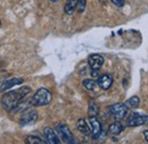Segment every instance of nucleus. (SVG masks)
<instances>
[{"label": "nucleus", "instance_id": "nucleus-1", "mask_svg": "<svg viewBox=\"0 0 148 144\" xmlns=\"http://www.w3.org/2000/svg\"><path fill=\"white\" fill-rule=\"evenodd\" d=\"M31 93V88L30 87H26V86H23L18 89L16 90H12V91H8L6 93L2 98H1V104H2V108L5 109L6 111H12L16 107H18L21 104V102L26 97V95H29Z\"/></svg>", "mask_w": 148, "mask_h": 144}, {"label": "nucleus", "instance_id": "nucleus-2", "mask_svg": "<svg viewBox=\"0 0 148 144\" xmlns=\"http://www.w3.org/2000/svg\"><path fill=\"white\" fill-rule=\"evenodd\" d=\"M53 100V95L47 88H40L30 100V104L33 107H43L48 105Z\"/></svg>", "mask_w": 148, "mask_h": 144}, {"label": "nucleus", "instance_id": "nucleus-3", "mask_svg": "<svg viewBox=\"0 0 148 144\" xmlns=\"http://www.w3.org/2000/svg\"><path fill=\"white\" fill-rule=\"evenodd\" d=\"M110 113L116 121H121L128 114V107L122 103H115L110 107Z\"/></svg>", "mask_w": 148, "mask_h": 144}, {"label": "nucleus", "instance_id": "nucleus-4", "mask_svg": "<svg viewBox=\"0 0 148 144\" xmlns=\"http://www.w3.org/2000/svg\"><path fill=\"white\" fill-rule=\"evenodd\" d=\"M127 125L129 127H137L141 125H147L148 126V116H144L137 112H131L128 117Z\"/></svg>", "mask_w": 148, "mask_h": 144}, {"label": "nucleus", "instance_id": "nucleus-5", "mask_svg": "<svg viewBox=\"0 0 148 144\" xmlns=\"http://www.w3.org/2000/svg\"><path fill=\"white\" fill-rule=\"evenodd\" d=\"M56 132L59 135V138L64 143H73V135L70 130V128L65 124H57L56 125Z\"/></svg>", "mask_w": 148, "mask_h": 144}, {"label": "nucleus", "instance_id": "nucleus-6", "mask_svg": "<svg viewBox=\"0 0 148 144\" xmlns=\"http://www.w3.org/2000/svg\"><path fill=\"white\" fill-rule=\"evenodd\" d=\"M38 119V112L36 110H26L22 118H21V125L22 126H27V125H32L37 121Z\"/></svg>", "mask_w": 148, "mask_h": 144}, {"label": "nucleus", "instance_id": "nucleus-7", "mask_svg": "<svg viewBox=\"0 0 148 144\" xmlns=\"http://www.w3.org/2000/svg\"><path fill=\"white\" fill-rule=\"evenodd\" d=\"M89 124H90V134L93 140L98 138L101 134V124L96 117H89Z\"/></svg>", "mask_w": 148, "mask_h": 144}, {"label": "nucleus", "instance_id": "nucleus-8", "mask_svg": "<svg viewBox=\"0 0 148 144\" xmlns=\"http://www.w3.org/2000/svg\"><path fill=\"white\" fill-rule=\"evenodd\" d=\"M88 64L92 70H100V68L104 64V58L101 55L92 54L88 57Z\"/></svg>", "mask_w": 148, "mask_h": 144}, {"label": "nucleus", "instance_id": "nucleus-9", "mask_svg": "<svg viewBox=\"0 0 148 144\" xmlns=\"http://www.w3.org/2000/svg\"><path fill=\"white\" fill-rule=\"evenodd\" d=\"M45 134V138L47 141V143L49 144H59L60 143V138L58 137V135L54 132V129H51L50 127H46L43 130Z\"/></svg>", "mask_w": 148, "mask_h": 144}, {"label": "nucleus", "instance_id": "nucleus-10", "mask_svg": "<svg viewBox=\"0 0 148 144\" xmlns=\"http://www.w3.org/2000/svg\"><path fill=\"white\" fill-rule=\"evenodd\" d=\"M23 79L22 78H12V79H8V80H6L5 82H2V85L0 86V93H3V91H6V90L10 89L12 87H14V86H17V85H21V84H23Z\"/></svg>", "mask_w": 148, "mask_h": 144}, {"label": "nucleus", "instance_id": "nucleus-11", "mask_svg": "<svg viewBox=\"0 0 148 144\" xmlns=\"http://www.w3.org/2000/svg\"><path fill=\"white\" fill-rule=\"evenodd\" d=\"M97 85L104 90L110 89L111 86L113 85V78H112V75H110V74H103V75H100L99 79H98Z\"/></svg>", "mask_w": 148, "mask_h": 144}, {"label": "nucleus", "instance_id": "nucleus-12", "mask_svg": "<svg viewBox=\"0 0 148 144\" xmlns=\"http://www.w3.org/2000/svg\"><path fill=\"white\" fill-rule=\"evenodd\" d=\"M76 128H77V130H79L81 134H83L84 136L90 135V127L88 125V123L86 121V119H80V120H77Z\"/></svg>", "mask_w": 148, "mask_h": 144}, {"label": "nucleus", "instance_id": "nucleus-13", "mask_svg": "<svg viewBox=\"0 0 148 144\" xmlns=\"http://www.w3.org/2000/svg\"><path fill=\"white\" fill-rule=\"evenodd\" d=\"M108 129H110V133L111 134H113V135H119V134H121L123 132L124 127H123V125L120 121H116V123H113Z\"/></svg>", "mask_w": 148, "mask_h": 144}, {"label": "nucleus", "instance_id": "nucleus-14", "mask_svg": "<svg viewBox=\"0 0 148 144\" xmlns=\"http://www.w3.org/2000/svg\"><path fill=\"white\" fill-rule=\"evenodd\" d=\"M76 9V0H66L64 10L67 15H72L74 13V10Z\"/></svg>", "mask_w": 148, "mask_h": 144}, {"label": "nucleus", "instance_id": "nucleus-15", "mask_svg": "<svg viewBox=\"0 0 148 144\" xmlns=\"http://www.w3.org/2000/svg\"><path fill=\"white\" fill-rule=\"evenodd\" d=\"M139 104H140V100H139L138 96H132V97H130L129 100L125 102V105L128 107V109H136Z\"/></svg>", "mask_w": 148, "mask_h": 144}, {"label": "nucleus", "instance_id": "nucleus-16", "mask_svg": "<svg viewBox=\"0 0 148 144\" xmlns=\"http://www.w3.org/2000/svg\"><path fill=\"white\" fill-rule=\"evenodd\" d=\"M27 144H45L46 142L45 141H42L40 137H38V136H29V137H26V141H25Z\"/></svg>", "mask_w": 148, "mask_h": 144}, {"label": "nucleus", "instance_id": "nucleus-17", "mask_svg": "<svg viewBox=\"0 0 148 144\" xmlns=\"http://www.w3.org/2000/svg\"><path fill=\"white\" fill-rule=\"evenodd\" d=\"M83 86L84 88L88 90H95L96 87H97V84L93 81V80H90V79H86L83 80Z\"/></svg>", "mask_w": 148, "mask_h": 144}, {"label": "nucleus", "instance_id": "nucleus-18", "mask_svg": "<svg viewBox=\"0 0 148 144\" xmlns=\"http://www.w3.org/2000/svg\"><path fill=\"white\" fill-rule=\"evenodd\" d=\"M98 112H99V110H98L97 104L91 102V103L89 104V117H97Z\"/></svg>", "mask_w": 148, "mask_h": 144}, {"label": "nucleus", "instance_id": "nucleus-19", "mask_svg": "<svg viewBox=\"0 0 148 144\" xmlns=\"http://www.w3.org/2000/svg\"><path fill=\"white\" fill-rule=\"evenodd\" d=\"M87 7V0H76V9L79 13H83Z\"/></svg>", "mask_w": 148, "mask_h": 144}, {"label": "nucleus", "instance_id": "nucleus-20", "mask_svg": "<svg viewBox=\"0 0 148 144\" xmlns=\"http://www.w3.org/2000/svg\"><path fill=\"white\" fill-rule=\"evenodd\" d=\"M112 2L116 6V7H123L125 3V0H112Z\"/></svg>", "mask_w": 148, "mask_h": 144}, {"label": "nucleus", "instance_id": "nucleus-21", "mask_svg": "<svg viewBox=\"0 0 148 144\" xmlns=\"http://www.w3.org/2000/svg\"><path fill=\"white\" fill-rule=\"evenodd\" d=\"M144 136H145L146 141L148 142V130H145V132H144Z\"/></svg>", "mask_w": 148, "mask_h": 144}, {"label": "nucleus", "instance_id": "nucleus-22", "mask_svg": "<svg viewBox=\"0 0 148 144\" xmlns=\"http://www.w3.org/2000/svg\"><path fill=\"white\" fill-rule=\"evenodd\" d=\"M99 1H100L101 3H105V2H106V0H99Z\"/></svg>", "mask_w": 148, "mask_h": 144}, {"label": "nucleus", "instance_id": "nucleus-23", "mask_svg": "<svg viewBox=\"0 0 148 144\" xmlns=\"http://www.w3.org/2000/svg\"><path fill=\"white\" fill-rule=\"evenodd\" d=\"M49 1H51V2H57L58 0H49Z\"/></svg>", "mask_w": 148, "mask_h": 144}, {"label": "nucleus", "instance_id": "nucleus-24", "mask_svg": "<svg viewBox=\"0 0 148 144\" xmlns=\"http://www.w3.org/2000/svg\"><path fill=\"white\" fill-rule=\"evenodd\" d=\"M0 25H1V22H0Z\"/></svg>", "mask_w": 148, "mask_h": 144}]
</instances>
